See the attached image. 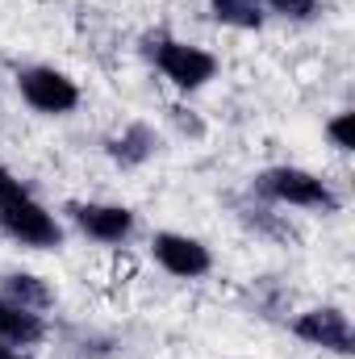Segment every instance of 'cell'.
<instances>
[{"mask_svg": "<svg viewBox=\"0 0 355 359\" xmlns=\"http://www.w3.org/2000/svg\"><path fill=\"white\" fill-rule=\"evenodd\" d=\"M17 84H21V96L38 113H67V109L80 104V88L55 67H29V72H21Z\"/></svg>", "mask_w": 355, "mask_h": 359, "instance_id": "obj_4", "label": "cell"}, {"mask_svg": "<svg viewBox=\"0 0 355 359\" xmlns=\"http://www.w3.org/2000/svg\"><path fill=\"white\" fill-rule=\"evenodd\" d=\"M109 155H113L117 163H126V168L147 163V159L155 155V130H151V126H130L121 138L109 142Z\"/></svg>", "mask_w": 355, "mask_h": 359, "instance_id": "obj_9", "label": "cell"}, {"mask_svg": "<svg viewBox=\"0 0 355 359\" xmlns=\"http://www.w3.org/2000/svg\"><path fill=\"white\" fill-rule=\"evenodd\" d=\"M72 213H76L80 230L100 238V243H121L134 230V213L121 209V205H76Z\"/></svg>", "mask_w": 355, "mask_h": 359, "instance_id": "obj_7", "label": "cell"}, {"mask_svg": "<svg viewBox=\"0 0 355 359\" xmlns=\"http://www.w3.org/2000/svg\"><path fill=\"white\" fill-rule=\"evenodd\" d=\"M297 339L314 343V347H326V351H339V355H351L355 339L351 326H347V313L343 309H309L297 318Z\"/></svg>", "mask_w": 355, "mask_h": 359, "instance_id": "obj_5", "label": "cell"}, {"mask_svg": "<svg viewBox=\"0 0 355 359\" xmlns=\"http://www.w3.org/2000/svg\"><path fill=\"white\" fill-rule=\"evenodd\" d=\"M151 55H155V67H159L176 88H201V84H209L213 72H217V63H213L209 50L188 46V42H172V38L155 42Z\"/></svg>", "mask_w": 355, "mask_h": 359, "instance_id": "obj_2", "label": "cell"}, {"mask_svg": "<svg viewBox=\"0 0 355 359\" xmlns=\"http://www.w3.org/2000/svg\"><path fill=\"white\" fill-rule=\"evenodd\" d=\"M4 301H13V305L38 313V309L51 305V288H46L38 276H29V271H13V276L4 280Z\"/></svg>", "mask_w": 355, "mask_h": 359, "instance_id": "obj_10", "label": "cell"}, {"mask_svg": "<svg viewBox=\"0 0 355 359\" xmlns=\"http://www.w3.org/2000/svg\"><path fill=\"white\" fill-rule=\"evenodd\" d=\"M0 359H29V355H21V351H8V347H0Z\"/></svg>", "mask_w": 355, "mask_h": 359, "instance_id": "obj_15", "label": "cell"}, {"mask_svg": "<svg viewBox=\"0 0 355 359\" xmlns=\"http://www.w3.org/2000/svg\"><path fill=\"white\" fill-rule=\"evenodd\" d=\"M264 4L272 13H280V17H293V21H305L318 8V0H264Z\"/></svg>", "mask_w": 355, "mask_h": 359, "instance_id": "obj_12", "label": "cell"}, {"mask_svg": "<svg viewBox=\"0 0 355 359\" xmlns=\"http://www.w3.org/2000/svg\"><path fill=\"white\" fill-rule=\"evenodd\" d=\"M21 196H25L21 180H17V176H8V172L0 168V209H4V205H13V201H21Z\"/></svg>", "mask_w": 355, "mask_h": 359, "instance_id": "obj_14", "label": "cell"}, {"mask_svg": "<svg viewBox=\"0 0 355 359\" xmlns=\"http://www.w3.org/2000/svg\"><path fill=\"white\" fill-rule=\"evenodd\" d=\"M155 259L172 276H184V280L209 271V251L196 238H188V234H159L155 238Z\"/></svg>", "mask_w": 355, "mask_h": 359, "instance_id": "obj_6", "label": "cell"}, {"mask_svg": "<svg viewBox=\"0 0 355 359\" xmlns=\"http://www.w3.org/2000/svg\"><path fill=\"white\" fill-rule=\"evenodd\" d=\"M213 17L234 29H260L264 25V0H209Z\"/></svg>", "mask_w": 355, "mask_h": 359, "instance_id": "obj_11", "label": "cell"}, {"mask_svg": "<svg viewBox=\"0 0 355 359\" xmlns=\"http://www.w3.org/2000/svg\"><path fill=\"white\" fill-rule=\"evenodd\" d=\"M46 330H42V318L38 313H29V309H21V305H13V301L0 297V343L4 347H29Z\"/></svg>", "mask_w": 355, "mask_h": 359, "instance_id": "obj_8", "label": "cell"}, {"mask_svg": "<svg viewBox=\"0 0 355 359\" xmlns=\"http://www.w3.org/2000/svg\"><path fill=\"white\" fill-rule=\"evenodd\" d=\"M0 230L8 238L25 243V247H59V238H63L59 222L42 205H34L29 196H21V201H13V205L0 209Z\"/></svg>", "mask_w": 355, "mask_h": 359, "instance_id": "obj_3", "label": "cell"}, {"mask_svg": "<svg viewBox=\"0 0 355 359\" xmlns=\"http://www.w3.org/2000/svg\"><path fill=\"white\" fill-rule=\"evenodd\" d=\"M255 188L272 196V201H284V205H301V209H322L330 213L335 209V192L322 184L318 176L301 172V168H272L255 180Z\"/></svg>", "mask_w": 355, "mask_h": 359, "instance_id": "obj_1", "label": "cell"}, {"mask_svg": "<svg viewBox=\"0 0 355 359\" xmlns=\"http://www.w3.org/2000/svg\"><path fill=\"white\" fill-rule=\"evenodd\" d=\"M326 130H330V138H335V147H339V151H351V147H355V138H351V113H339Z\"/></svg>", "mask_w": 355, "mask_h": 359, "instance_id": "obj_13", "label": "cell"}]
</instances>
